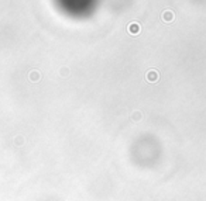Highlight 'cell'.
<instances>
[{"instance_id": "cell-1", "label": "cell", "mask_w": 206, "mask_h": 201, "mask_svg": "<svg viewBox=\"0 0 206 201\" xmlns=\"http://www.w3.org/2000/svg\"><path fill=\"white\" fill-rule=\"evenodd\" d=\"M145 77H147L148 82H157L160 79V75H158V72H157V70L151 69V70H148V72H147Z\"/></svg>"}, {"instance_id": "cell-2", "label": "cell", "mask_w": 206, "mask_h": 201, "mask_svg": "<svg viewBox=\"0 0 206 201\" xmlns=\"http://www.w3.org/2000/svg\"><path fill=\"white\" fill-rule=\"evenodd\" d=\"M129 33L133 34V35H137V34H140V24H137V23H131L129 24Z\"/></svg>"}, {"instance_id": "cell-3", "label": "cell", "mask_w": 206, "mask_h": 201, "mask_svg": "<svg viewBox=\"0 0 206 201\" xmlns=\"http://www.w3.org/2000/svg\"><path fill=\"white\" fill-rule=\"evenodd\" d=\"M162 20H164V21H167V23H171L174 20V13L171 10H165L164 11V13H162Z\"/></svg>"}, {"instance_id": "cell-4", "label": "cell", "mask_w": 206, "mask_h": 201, "mask_svg": "<svg viewBox=\"0 0 206 201\" xmlns=\"http://www.w3.org/2000/svg\"><path fill=\"white\" fill-rule=\"evenodd\" d=\"M40 72H37V70H33V72L30 73V79H31V80L33 82H38L40 80Z\"/></svg>"}, {"instance_id": "cell-5", "label": "cell", "mask_w": 206, "mask_h": 201, "mask_svg": "<svg viewBox=\"0 0 206 201\" xmlns=\"http://www.w3.org/2000/svg\"><path fill=\"white\" fill-rule=\"evenodd\" d=\"M133 120L134 121H140L141 120V113L140 111H134V113H133Z\"/></svg>"}]
</instances>
